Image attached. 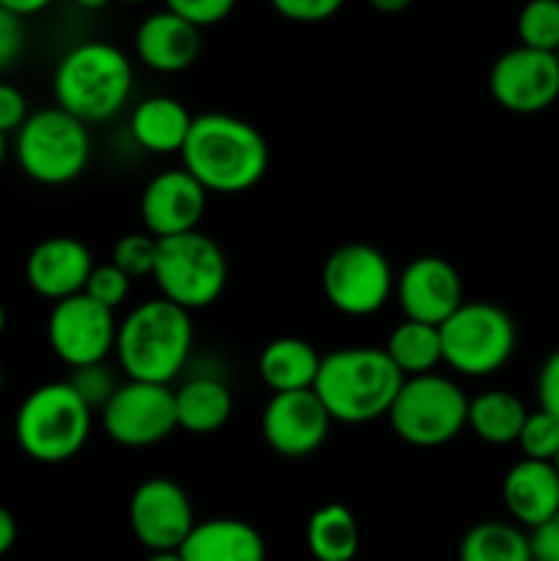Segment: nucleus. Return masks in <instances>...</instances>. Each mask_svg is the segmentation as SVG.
Returning a JSON list of instances; mask_svg holds the SVG:
<instances>
[{
  "instance_id": "nucleus-26",
  "label": "nucleus",
  "mask_w": 559,
  "mask_h": 561,
  "mask_svg": "<svg viewBox=\"0 0 559 561\" xmlns=\"http://www.w3.org/2000/svg\"><path fill=\"white\" fill-rule=\"evenodd\" d=\"M307 548L316 561H354L360 551V526L345 504H321L307 520Z\"/></svg>"
},
{
  "instance_id": "nucleus-29",
  "label": "nucleus",
  "mask_w": 559,
  "mask_h": 561,
  "mask_svg": "<svg viewBox=\"0 0 559 561\" xmlns=\"http://www.w3.org/2000/svg\"><path fill=\"white\" fill-rule=\"evenodd\" d=\"M521 47L540 49V53H557L559 49V0H526L518 11Z\"/></svg>"
},
{
  "instance_id": "nucleus-18",
  "label": "nucleus",
  "mask_w": 559,
  "mask_h": 561,
  "mask_svg": "<svg viewBox=\"0 0 559 561\" xmlns=\"http://www.w3.org/2000/svg\"><path fill=\"white\" fill-rule=\"evenodd\" d=\"M93 255L80 239L53 236L38 241L25 261V279L33 294L49 301H64L85 290L93 272Z\"/></svg>"
},
{
  "instance_id": "nucleus-32",
  "label": "nucleus",
  "mask_w": 559,
  "mask_h": 561,
  "mask_svg": "<svg viewBox=\"0 0 559 561\" xmlns=\"http://www.w3.org/2000/svg\"><path fill=\"white\" fill-rule=\"evenodd\" d=\"M129 290H132V279L126 277L115 263H104V266H93L82 294H85L88 299L96 301V305L107 307V310L115 312L126 299H129Z\"/></svg>"
},
{
  "instance_id": "nucleus-43",
  "label": "nucleus",
  "mask_w": 559,
  "mask_h": 561,
  "mask_svg": "<svg viewBox=\"0 0 559 561\" xmlns=\"http://www.w3.org/2000/svg\"><path fill=\"white\" fill-rule=\"evenodd\" d=\"M146 561H184V559H181L179 551H159V553H151Z\"/></svg>"
},
{
  "instance_id": "nucleus-9",
  "label": "nucleus",
  "mask_w": 559,
  "mask_h": 561,
  "mask_svg": "<svg viewBox=\"0 0 559 561\" xmlns=\"http://www.w3.org/2000/svg\"><path fill=\"white\" fill-rule=\"evenodd\" d=\"M153 283L162 299L173 301L181 310L195 312L214 305L228 283V261L212 236L192 233L159 239Z\"/></svg>"
},
{
  "instance_id": "nucleus-15",
  "label": "nucleus",
  "mask_w": 559,
  "mask_h": 561,
  "mask_svg": "<svg viewBox=\"0 0 559 561\" xmlns=\"http://www.w3.org/2000/svg\"><path fill=\"white\" fill-rule=\"evenodd\" d=\"M332 416L312 389L272 394L261 416V431L272 453L299 460L321 449L327 442Z\"/></svg>"
},
{
  "instance_id": "nucleus-16",
  "label": "nucleus",
  "mask_w": 559,
  "mask_h": 561,
  "mask_svg": "<svg viewBox=\"0 0 559 561\" xmlns=\"http://www.w3.org/2000/svg\"><path fill=\"white\" fill-rule=\"evenodd\" d=\"M395 296L409 321L442 327L464 305V283L458 268L438 255L414 257L395 277Z\"/></svg>"
},
{
  "instance_id": "nucleus-19",
  "label": "nucleus",
  "mask_w": 559,
  "mask_h": 561,
  "mask_svg": "<svg viewBox=\"0 0 559 561\" xmlns=\"http://www.w3.org/2000/svg\"><path fill=\"white\" fill-rule=\"evenodd\" d=\"M203 49L201 27L190 25L186 20L175 16L173 11H157L148 14L137 25L135 53L148 69L175 75V71L190 69Z\"/></svg>"
},
{
  "instance_id": "nucleus-12",
  "label": "nucleus",
  "mask_w": 559,
  "mask_h": 561,
  "mask_svg": "<svg viewBox=\"0 0 559 561\" xmlns=\"http://www.w3.org/2000/svg\"><path fill=\"white\" fill-rule=\"evenodd\" d=\"M115 334H118L115 312L88 299L85 294L55 301L47 318L49 348L71 370L99 365L115 354Z\"/></svg>"
},
{
  "instance_id": "nucleus-33",
  "label": "nucleus",
  "mask_w": 559,
  "mask_h": 561,
  "mask_svg": "<svg viewBox=\"0 0 559 561\" xmlns=\"http://www.w3.org/2000/svg\"><path fill=\"white\" fill-rule=\"evenodd\" d=\"M69 383L75 387V392L85 400V405L91 411H102L104 405L110 403V398L115 394V389L121 387L104 362H99V365L77 367V370L71 373Z\"/></svg>"
},
{
  "instance_id": "nucleus-22",
  "label": "nucleus",
  "mask_w": 559,
  "mask_h": 561,
  "mask_svg": "<svg viewBox=\"0 0 559 561\" xmlns=\"http://www.w3.org/2000/svg\"><path fill=\"white\" fill-rule=\"evenodd\" d=\"M192 121L195 115H190V110L179 99L148 96L132 110L129 131L142 151L164 157V153H181L190 137Z\"/></svg>"
},
{
  "instance_id": "nucleus-30",
  "label": "nucleus",
  "mask_w": 559,
  "mask_h": 561,
  "mask_svg": "<svg viewBox=\"0 0 559 561\" xmlns=\"http://www.w3.org/2000/svg\"><path fill=\"white\" fill-rule=\"evenodd\" d=\"M515 444H518L526 460L554 463L559 455V420H554L543 409L529 411Z\"/></svg>"
},
{
  "instance_id": "nucleus-40",
  "label": "nucleus",
  "mask_w": 559,
  "mask_h": 561,
  "mask_svg": "<svg viewBox=\"0 0 559 561\" xmlns=\"http://www.w3.org/2000/svg\"><path fill=\"white\" fill-rule=\"evenodd\" d=\"M49 3H53V0H0V9L11 11V14H16L25 20V16L42 14Z\"/></svg>"
},
{
  "instance_id": "nucleus-8",
  "label": "nucleus",
  "mask_w": 559,
  "mask_h": 561,
  "mask_svg": "<svg viewBox=\"0 0 559 561\" xmlns=\"http://www.w3.org/2000/svg\"><path fill=\"white\" fill-rule=\"evenodd\" d=\"M387 416L400 442L420 449L444 447L466 427L469 398L455 381L427 373L403 378Z\"/></svg>"
},
{
  "instance_id": "nucleus-47",
  "label": "nucleus",
  "mask_w": 559,
  "mask_h": 561,
  "mask_svg": "<svg viewBox=\"0 0 559 561\" xmlns=\"http://www.w3.org/2000/svg\"><path fill=\"white\" fill-rule=\"evenodd\" d=\"M121 3H146V0H121Z\"/></svg>"
},
{
  "instance_id": "nucleus-11",
  "label": "nucleus",
  "mask_w": 559,
  "mask_h": 561,
  "mask_svg": "<svg viewBox=\"0 0 559 561\" xmlns=\"http://www.w3.org/2000/svg\"><path fill=\"white\" fill-rule=\"evenodd\" d=\"M102 425L110 442L129 449L153 447L179 427L173 389L164 383L126 381L102 409Z\"/></svg>"
},
{
  "instance_id": "nucleus-48",
  "label": "nucleus",
  "mask_w": 559,
  "mask_h": 561,
  "mask_svg": "<svg viewBox=\"0 0 559 561\" xmlns=\"http://www.w3.org/2000/svg\"><path fill=\"white\" fill-rule=\"evenodd\" d=\"M0 392H3V370H0Z\"/></svg>"
},
{
  "instance_id": "nucleus-37",
  "label": "nucleus",
  "mask_w": 559,
  "mask_h": 561,
  "mask_svg": "<svg viewBox=\"0 0 559 561\" xmlns=\"http://www.w3.org/2000/svg\"><path fill=\"white\" fill-rule=\"evenodd\" d=\"M27 102L20 88L0 82V135L9 137L11 131H20L27 121Z\"/></svg>"
},
{
  "instance_id": "nucleus-50",
  "label": "nucleus",
  "mask_w": 559,
  "mask_h": 561,
  "mask_svg": "<svg viewBox=\"0 0 559 561\" xmlns=\"http://www.w3.org/2000/svg\"><path fill=\"white\" fill-rule=\"evenodd\" d=\"M554 55H557V60H559V49H557V53H554Z\"/></svg>"
},
{
  "instance_id": "nucleus-24",
  "label": "nucleus",
  "mask_w": 559,
  "mask_h": 561,
  "mask_svg": "<svg viewBox=\"0 0 559 561\" xmlns=\"http://www.w3.org/2000/svg\"><path fill=\"white\" fill-rule=\"evenodd\" d=\"M175 398V422L181 431L206 436L228 425L233 414V394L228 383L214 376H197L173 389Z\"/></svg>"
},
{
  "instance_id": "nucleus-3",
  "label": "nucleus",
  "mask_w": 559,
  "mask_h": 561,
  "mask_svg": "<svg viewBox=\"0 0 559 561\" xmlns=\"http://www.w3.org/2000/svg\"><path fill=\"white\" fill-rule=\"evenodd\" d=\"M192 343H195L192 312L159 296L137 305L118 323L115 356L129 381L168 387L190 362Z\"/></svg>"
},
{
  "instance_id": "nucleus-39",
  "label": "nucleus",
  "mask_w": 559,
  "mask_h": 561,
  "mask_svg": "<svg viewBox=\"0 0 559 561\" xmlns=\"http://www.w3.org/2000/svg\"><path fill=\"white\" fill-rule=\"evenodd\" d=\"M529 531L532 561H559V513Z\"/></svg>"
},
{
  "instance_id": "nucleus-38",
  "label": "nucleus",
  "mask_w": 559,
  "mask_h": 561,
  "mask_svg": "<svg viewBox=\"0 0 559 561\" xmlns=\"http://www.w3.org/2000/svg\"><path fill=\"white\" fill-rule=\"evenodd\" d=\"M537 400L546 414L559 420V348L543 362L540 373H537Z\"/></svg>"
},
{
  "instance_id": "nucleus-42",
  "label": "nucleus",
  "mask_w": 559,
  "mask_h": 561,
  "mask_svg": "<svg viewBox=\"0 0 559 561\" xmlns=\"http://www.w3.org/2000/svg\"><path fill=\"white\" fill-rule=\"evenodd\" d=\"M367 3L376 11H381V14H400V11L409 9L414 0H367Z\"/></svg>"
},
{
  "instance_id": "nucleus-10",
  "label": "nucleus",
  "mask_w": 559,
  "mask_h": 561,
  "mask_svg": "<svg viewBox=\"0 0 559 561\" xmlns=\"http://www.w3.org/2000/svg\"><path fill=\"white\" fill-rule=\"evenodd\" d=\"M321 288L338 312L367 318L381 310L395 294L392 263L370 244H343L323 261Z\"/></svg>"
},
{
  "instance_id": "nucleus-36",
  "label": "nucleus",
  "mask_w": 559,
  "mask_h": 561,
  "mask_svg": "<svg viewBox=\"0 0 559 561\" xmlns=\"http://www.w3.org/2000/svg\"><path fill=\"white\" fill-rule=\"evenodd\" d=\"M25 49V20L0 9V71L11 69Z\"/></svg>"
},
{
  "instance_id": "nucleus-49",
  "label": "nucleus",
  "mask_w": 559,
  "mask_h": 561,
  "mask_svg": "<svg viewBox=\"0 0 559 561\" xmlns=\"http://www.w3.org/2000/svg\"><path fill=\"white\" fill-rule=\"evenodd\" d=\"M554 466H557V471H559V455H557V460H554Z\"/></svg>"
},
{
  "instance_id": "nucleus-17",
  "label": "nucleus",
  "mask_w": 559,
  "mask_h": 561,
  "mask_svg": "<svg viewBox=\"0 0 559 561\" xmlns=\"http://www.w3.org/2000/svg\"><path fill=\"white\" fill-rule=\"evenodd\" d=\"M206 201L208 192L184 168L162 170L140 195L142 228L153 239L192 233L206 214Z\"/></svg>"
},
{
  "instance_id": "nucleus-6",
  "label": "nucleus",
  "mask_w": 559,
  "mask_h": 561,
  "mask_svg": "<svg viewBox=\"0 0 559 561\" xmlns=\"http://www.w3.org/2000/svg\"><path fill=\"white\" fill-rule=\"evenodd\" d=\"M438 337L444 365L469 378L502 370L518 343L515 321L493 301H464L438 327Z\"/></svg>"
},
{
  "instance_id": "nucleus-44",
  "label": "nucleus",
  "mask_w": 559,
  "mask_h": 561,
  "mask_svg": "<svg viewBox=\"0 0 559 561\" xmlns=\"http://www.w3.org/2000/svg\"><path fill=\"white\" fill-rule=\"evenodd\" d=\"M77 5H80V9H88V11H99V9H104V5L110 3V0H75Z\"/></svg>"
},
{
  "instance_id": "nucleus-2",
  "label": "nucleus",
  "mask_w": 559,
  "mask_h": 561,
  "mask_svg": "<svg viewBox=\"0 0 559 561\" xmlns=\"http://www.w3.org/2000/svg\"><path fill=\"white\" fill-rule=\"evenodd\" d=\"M403 373L392 365L384 348L349 345L321 356L312 392L329 411L332 422L365 425L389 414Z\"/></svg>"
},
{
  "instance_id": "nucleus-21",
  "label": "nucleus",
  "mask_w": 559,
  "mask_h": 561,
  "mask_svg": "<svg viewBox=\"0 0 559 561\" xmlns=\"http://www.w3.org/2000/svg\"><path fill=\"white\" fill-rule=\"evenodd\" d=\"M179 553L184 561H266V542L247 520L212 518L195 524Z\"/></svg>"
},
{
  "instance_id": "nucleus-13",
  "label": "nucleus",
  "mask_w": 559,
  "mask_h": 561,
  "mask_svg": "<svg viewBox=\"0 0 559 561\" xmlns=\"http://www.w3.org/2000/svg\"><path fill=\"white\" fill-rule=\"evenodd\" d=\"M493 102L515 115H535L559 99V60L554 53L513 47L499 55L488 75Z\"/></svg>"
},
{
  "instance_id": "nucleus-1",
  "label": "nucleus",
  "mask_w": 559,
  "mask_h": 561,
  "mask_svg": "<svg viewBox=\"0 0 559 561\" xmlns=\"http://www.w3.org/2000/svg\"><path fill=\"white\" fill-rule=\"evenodd\" d=\"M184 170L214 195L252 190L269 170V146L261 131L228 113H203L192 121L181 148Z\"/></svg>"
},
{
  "instance_id": "nucleus-31",
  "label": "nucleus",
  "mask_w": 559,
  "mask_h": 561,
  "mask_svg": "<svg viewBox=\"0 0 559 561\" xmlns=\"http://www.w3.org/2000/svg\"><path fill=\"white\" fill-rule=\"evenodd\" d=\"M157 250L159 239H153L146 230H140V233H126L115 241L113 261L110 263H115L129 279L151 277L153 263H157Z\"/></svg>"
},
{
  "instance_id": "nucleus-7",
  "label": "nucleus",
  "mask_w": 559,
  "mask_h": 561,
  "mask_svg": "<svg viewBox=\"0 0 559 561\" xmlns=\"http://www.w3.org/2000/svg\"><path fill=\"white\" fill-rule=\"evenodd\" d=\"M91 159L88 124L58 104L27 115L16 131V162L22 173L44 186H64L80 179Z\"/></svg>"
},
{
  "instance_id": "nucleus-35",
  "label": "nucleus",
  "mask_w": 559,
  "mask_h": 561,
  "mask_svg": "<svg viewBox=\"0 0 559 561\" xmlns=\"http://www.w3.org/2000/svg\"><path fill=\"white\" fill-rule=\"evenodd\" d=\"M269 3L285 20L301 22V25H316V22L332 20L343 9L345 0H269Z\"/></svg>"
},
{
  "instance_id": "nucleus-34",
  "label": "nucleus",
  "mask_w": 559,
  "mask_h": 561,
  "mask_svg": "<svg viewBox=\"0 0 559 561\" xmlns=\"http://www.w3.org/2000/svg\"><path fill=\"white\" fill-rule=\"evenodd\" d=\"M168 11L186 20L195 27H212L228 20L230 11L236 9V0H164Z\"/></svg>"
},
{
  "instance_id": "nucleus-27",
  "label": "nucleus",
  "mask_w": 559,
  "mask_h": 561,
  "mask_svg": "<svg viewBox=\"0 0 559 561\" xmlns=\"http://www.w3.org/2000/svg\"><path fill=\"white\" fill-rule=\"evenodd\" d=\"M392 365L403 373V378L427 376L436 370L442 362V337H438V327H427L420 321H400L398 327L389 332L387 345H384Z\"/></svg>"
},
{
  "instance_id": "nucleus-25",
  "label": "nucleus",
  "mask_w": 559,
  "mask_h": 561,
  "mask_svg": "<svg viewBox=\"0 0 559 561\" xmlns=\"http://www.w3.org/2000/svg\"><path fill=\"white\" fill-rule=\"evenodd\" d=\"M526 405L507 389H488L469 400V416L466 427L475 431L480 442L493 444V447H507L518 442V433L526 422Z\"/></svg>"
},
{
  "instance_id": "nucleus-23",
  "label": "nucleus",
  "mask_w": 559,
  "mask_h": 561,
  "mask_svg": "<svg viewBox=\"0 0 559 561\" xmlns=\"http://www.w3.org/2000/svg\"><path fill=\"white\" fill-rule=\"evenodd\" d=\"M318 367L321 354L301 337L272 340L258 356V376L272 389V394L312 389Z\"/></svg>"
},
{
  "instance_id": "nucleus-14",
  "label": "nucleus",
  "mask_w": 559,
  "mask_h": 561,
  "mask_svg": "<svg viewBox=\"0 0 559 561\" xmlns=\"http://www.w3.org/2000/svg\"><path fill=\"white\" fill-rule=\"evenodd\" d=\"M195 510L184 488L170 477L140 482L129 502V526L142 548L151 553L179 551L195 529Z\"/></svg>"
},
{
  "instance_id": "nucleus-4",
  "label": "nucleus",
  "mask_w": 559,
  "mask_h": 561,
  "mask_svg": "<svg viewBox=\"0 0 559 561\" xmlns=\"http://www.w3.org/2000/svg\"><path fill=\"white\" fill-rule=\"evenodd\" d=\"M132 85V60L110 42H82L71 47L53 77L58 107L82 124L115 118L129 102Z\"/></svg>"
},
{
  "instance_id": "nucleus-20",
  "label": "nucleus",
  "mask_w": 559,
  "mask_h": 561,
  "mask_svg": "<svg viewBox=\"0 0 559 561\" xmlns=\"http://www.w3.org/2000/svg\"><path fill=\"white\" fill-rule=\"evenodd\" d=\"M502 499L515 524L535 529L559 513V471L543 460H518L504 474Z\"/></svg>"
},
{
  "instance_id": "nucleus-45",
  "label": "nucleus",
  "mask_w": 559,
  "mask_h": 561,
  "mask_svg": "<svg viewBox=\"0 0 559 561\" xmlns=\"http://www.w3.org/2000/svg\"><path fill=\"white\" fill-rule=\"evenodd\" d=\"M5 151H9V142H5V135H0V168L5 162Z\"/></svg>"
},
{
  "instance_id": "nucleus-41",
  "label": "nucleus",
  "mask_w": 559,
  "mask_h": 561,
  "mask_svg": "<svg viewBox=\"0 0 559 561\" xmlns=\"http://www.w3.org/2000/svg\"><path fill=\"white\" fill-rule=\"evenodd\" d=\"M16 542V520L14 515L9 513L5 507H0V557H5V553L14 548Z\"/></svg>"
},
{
  "instance_id": "nucleus-5",
  "label": "nucleus",
  "mask_w": 559,
  "mask_h": 561,
  "mask_svg": "<svg viewBox=\"0 0 559 561\" xmlns=\"http://www.w3.org/2000/svg\"><path fill=\"white\" fill-rule=\"evenodd\" d=\"M93 411L69 381L42 383L22 400L14 416V438L36 463H66L91 436Z\"/></svg>"
},
{
  "instance_id": "nucleus-46",
  "label": "nucleus",
  "mask_w": 559,
  "mask_h": 561,
  "mask_svg": "<svg viewBox=\"0 0 559 561\" xmlns=\"http://www.w3.org/2000/svg\"><path fill=\"white\" fill-rule=\"evenodd\" d=\"M5 321H9V316H5V307H3V301H0V337H3V332H5Z\"/></svg>"
},
{
  "instance_id": "nucleus-28",
  "label": "nucleus",
  "mask_w": 559,
  "mask_h": 561,
  "mask_svg": "<svg viewBox=\"0 0 559 561\" xmlns=\"http://www.w3.org/2000/svg\"><path fill=\"white\" fill-rule=\"evenodd\" d=\"M460 561H532L529 535L507 520H482L460 540Z\"/></svg>"
}]
</instances>
